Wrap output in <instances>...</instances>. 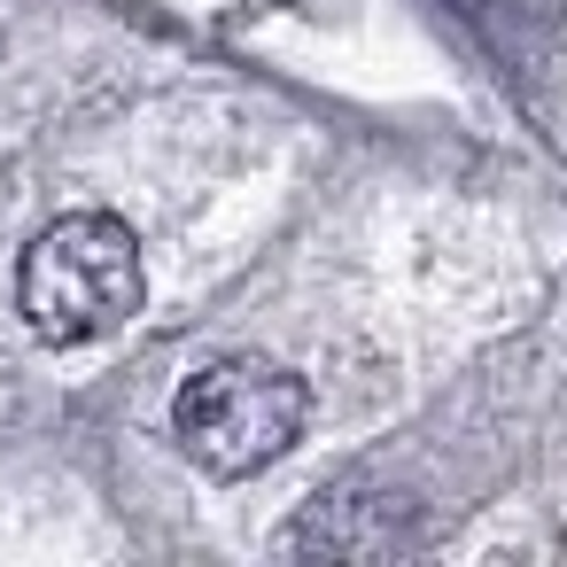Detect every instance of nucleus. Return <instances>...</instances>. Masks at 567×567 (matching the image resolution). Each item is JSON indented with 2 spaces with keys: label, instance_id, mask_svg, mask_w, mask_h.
<instances>
[{
  "label": "nucleus",
  "instance_id": "obj_1",
  "mask_svg": "<svg viewBox=\"0 0 567 567\" xmlns=\"http://www.w3.org/2000/svg\"><path fill=\"white\" fill-rule=\"evenodd\" d=\"M148 280H141V241L110 210H71L48 234H32L17 265V311L40 342H102L133 327Z\"/></svg>",
  "mask_w": 567,
  "mask_h": 567
},
{
  "label": "nucleus",
  "instance_id": "obj_2",
  "mask_svg": "<svg viewBox=\"0 0 567 567\" xmlns=\"http://www.w3.org/2000/svg\"><path fill=\"white\" fill-rule=\"evenodd\" d=\"M303 420H311V389L288 365L249 358V350L195 365L179 381V396H172L179 451L203 474H218V482H249L272 458H288V443L303 435Z\"/></svg>",
  "mask_w": 567,
  "mask_h": 567
}]
</instances>
